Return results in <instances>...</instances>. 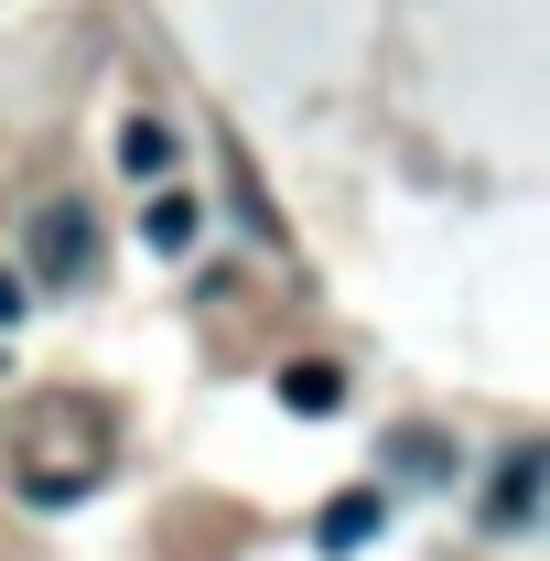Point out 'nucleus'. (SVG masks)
I'll use <instances>...</instances> for the list:
<instances>
[{
	"instance_id": "nucleus-1",
	"label": "nucleus",
	"mask_w": 550,
	"mask_h": 561,
	"mask_svg": "<svg viewBox=\"0 0 550 561\" xmlns=\"http://www.w3.org/2000/svg\"><path fill=\"white\" fill-rule=\"evenodd\" d=\"M22 260L44 280H87V260H98V216L76 206V195H44V206L22 216Z\"/></svg>"
},
{
	"instance_id": "nucleus-2",
	"label": "nucleus",
	"mask_w": 550,
	"mask_h": 561,
	"mask_svg": "<svg viewBox=\"0 0 550 561\" xmlns=\"http://www.w3.org/2000/svg\"><path fill=\"white\" fill-rule=\"evenodd\" d=\"M540 486H550V443H518L496 465V486H485V529H529L540 518Z\"/></svg>"
},
{
	"instance_id": "nucleus-3",
	"label": "nucleus",
	"mask_w": 550,
	"mask_h": 561,
	"mask_svg": "<svg viewBox=\"0 0 550 561\" xmlns=\"http://www.w3.org/2000/svg\"><path fill=\"white\" fill-rule=\"evenodd\" d=\"M378 529H389V496H378V486H345L335 507H324V529H313V540H324V551H367Z\"/></svg>"
},
{
	"instance_id": "nucleus-4",
	"label": "nucleus",
	"mask_w": 550,
	"mask_h": 561,
	"mask_svg": "<svg viewBox=\"0 0 550 561\" xmlns=\"http://www.w3.org/2000/svg\"><path fill=\"white\" fill-rule=\"evenodd\" d=\"M195 227H206V216H195V195H162V206L140 216V238H151V249H195Z\"/></svg>"
},
{
	"instance_id": "nucleus-5",
	"label": "nucleus",
	"mask_w": 550,
	"mask_h": 561,
	"mask_svg": "<svg viewBox=\"0 0 550 561\" xmlns=\"http://www.w3.org/2000/svg\"><path fill=\"white\" fill-rule=\"evenodd\" d=\"M280 400H291V411H335L345 378H335V367H280Z\"/></svg>"
},
{
	"instance_id": "nucleus-6",
	"label": "nucleus",
	"mask_w": 550,
	"mask_h": 561,
	"mask_svg": "<svg viewBox=\"0 0 550 561\" xmlns=\"http://www.w3.org/2000/svg\"><path fill=\"white\" fill-rule=\"evenodd\" d=\"M389 454H400V476H411V486H443V476H454V454H443L432 432H400Z\"/></svg>"
},
{
	"instance_id": "nucleus-7",
	"label": "nucleus",
	"mask_w": 550,
	"mask_h": 561,
	"mask_svg": "<svg viewBox=\"0 0 550 561\" xmlns=\"http://www.w3.org/2000/svg\"><path fill=\"white\" fill-rule=\"evenodd\" d=\"M119 162H130V173H162V162H173L162 119H130V130H119Z\"/></svg>"
},
{
	"instance_id": "nucleus-8",
	"label": "nucleus",
	"mask_w": 550,
	"mask_h": 561,
	"mask_svg": "<svg viewBox=\"0 0 550 561\" xmlns=\"http://www.w3.org/2000/svg\"><path fill=\"white\" fill-rule=\"evenodd\" d=\"M11 313H22V280H11V271H0V324H11Z\"/></svg>"
}]
</instances>
